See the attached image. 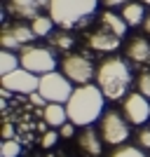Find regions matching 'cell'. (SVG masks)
Here are the masks:
<instances>
[{"mask_svg":"<svg viewBox=\"0 0 150 157\" xmlns=\"http://www.w3.org/2000/svg\"><path fill=\"white\" fill-rule=\"evenodd\" d=\"M103 105H106V96L98 89V85H78L73 89V96L66 103L68 110V120L78 127H91L96 120H101L103 115Z\"/></svg>","mask_w":150,"mask_h":157,"instance_id":"6da1fadb","label":"cell"},{"mask_svg":"<svg viewBox=\"0 0 150 157\" xmlns=\"http://www.w3.org/2000/svg\"><path fill=\"white\" fill-rule=\"evenodd\" d=\"M96 85L108 101H120L131 87V68L122 56H106L96 66Z\"/></svg>","mask_w":150,"mask_h":157,"instance_id":"7a4b0ae2","label":"cell"},{"mask_svg":"<svg viewBox=\"0 0 150 157\" xmlns=\"http://www.w3.org/2000/svg\"><path fill=\"white\" fill-rule=\"evenodd\" d=\"M101 0H49V17L59 28H75L85 26L96 12Z\"/></svg>","mask_w":150,"mask_h":157,"instance_id":"3957f363","label":"cell"},{"mask_svg":"<svg viewBox=\"0 0 150 157\" xmlns=\"http://www.w3.org/2000/svg\"><path fill=\"white\" fill-rule=\"evenodd\" d=\"M38 92L47 98V103H68V98L73 96V82L63 73L52 71V73L40 75Z\"/></svg>","mask_w":150,"mask_h":157,"instance_id":"277c9868","label":"cell"},{"mask_svg":"<svg viewBox=\"0 0 150 157\" xmlns=\"http://www.w3.org/2000/svg\"><path fill=\"white\" fill-rule=\"evenodd\" d=\"M21 68L35 73V75H45V73L56 71V59L49 47H38V45H26L19 52Z\"/></svg>","mask_w":150,"mask_h":157,"instance_id":"5b68a950","label":"cell"},{"mask_svg":"<svg viewBox=\"0 0 150 157\" xmlns=\"http://www.w3.org/2000/svg\"><path fill=\"white\" fill-rule=\"evenodd\" d=\"M98 131H101L103 143L124 145V141L129 138V120L120 115L117 110H106L98 120Z\"/></svg>","mask_w":150,"mask_h":157,"instance_id":"8992f818","label":"cell"},{"mask_svg":"<svg viewBox=\"0 0 150 157\" xmlns=\"http://www.w3.org/2000/svg\"><path fill=\"white\" fill-rule=\"evenodd\" d=\"M61 73L75 85H89L96 78V66L85 54H66L61 59Z\"/></svg>","mask_w":150,"mask_h":157,"instance_id":"52a82bcc","label":"cell"},{"mask_svg":"<svg viewBox=\"0 0 150 157\" xmlns=\"http://www.w3.org/2000/svg\"><path fill=\"white\" fill-rule=\"evenodd\" d=\"M35 40V33H33L31 24H10V26H2L0 31V45L2 49H12V52H21L26 45H31Z\"/></svg>","mask_w":150,"mask_h":157,"instance_id":"ba28073f","label":"cell"},{"mask_svg":"<svg viewBox=\"0 0 150 157\" xmlns=\"http://www.w3.org/2000/svg\"><path fill=\"white\" fill-rule=\"evenodd\" d=\"M122 115L129 124H145L150 120V98L141 92H131L122 98Z\"/></svg>","mask_w":150,"mask_h":157,"instance_id":"9c48e42d","label":"cell"},{"mask_svg":"<svg viewBox=\"0 0 150 157\" xmlns=\"http://www.w3.org/2000/svg\"><path fill=\"white\" fill-rule=\"evenodd\" d=\"M2 87H5V89H10V92L26 94V96H28V94L38 92V87H40V75L26 71V68H17L14 73L2 75Z\"/></svg>","mask_w":150,"mask_h":157,"instance_id":"30bf717a","label":"cell"},{"mask_svg":"<svg viewBox=\"0 0 150 157\" xmlns=\"http://www.w3.org/2000/svg\"><path fill=\"white\" fill-rule=\"evenodd\" d=\"M87 45H89L94 52H106V54H110V52H117V49H120L122 38H120V35H115L113 31H108V28L98 26L96 31H91L89 35H87Z\"/></svg>","mask_w":150,"mask_h":157,"instance_id":"8fae6325","label":"cell"},{"mask_svg":"<svg viewBox=\"0 0 150 157\" xmlns=\"http://www.w3.org/2000/svg\"><path fill=\"white\" fill-rule=\"evenodd\" d=\"M42 7H49V0H7V10L17 19H35L42 14Z\"/></svg>","mask_w":150,"mask_h":157,"instance_id":"7c38bea8","label":"cell"},{"mask_svg":"<svg viewBox=\"0 0 150 157\" xmlns=\"http://www.w3.org/2000/svg\"><path fill=\"white\" fill-rule=\"evenodd\" d=\"M124 54L134 63H150V40L143 35H131L124 45Z\"/></svg>","mask_w":150,"mask_h":157,"instance_id":"4fadbf2b","label":"cell"},{"mask_svg":"<svg viewBox=\"0 0 150 157\" xmlns=\"http://www.w3.org/2000/svg\"><path fill=\"white\" fill-rule=\"evenodd\" d=\"M101 131L91 129V127H85L78 136V145L82 148V152H87L89 157H98L101 150H103V138L98 136Z\"/></svg>","mask_w":150,"mask_h":157,"instance_id":"5bb4252c","label":"cell"},{"mask_svg":"<svg viewBox=\"0 0 150 157\" xmlns=\"http://www.w3.org/2000/svg\"><path fill=\"white\" fill-rule=\"evenodd\" d=\"M47 42H49V49H56V52H71L75 47V35H73L68 28H59V31H52L47 35Z\"/></svg>","mask_w":150,"mask_h":157,"instance_id":"9a60e30c","label":"cell"},{"mask_svg":"<svg viewBox=\"0 0 150 157\" xmlns=\"http://www.w3.org/2000/svg\"><path fill=\"white\" fill-rule=\"evenodd\" d=\"M98 26H103V28H108V31H113L115 35L124 38V35H127L129 24L124 21L122 14H115V12H110V10H106L103 14H98Z\"/></svg>","mask_w":150,"mask_h":157,"instance_id":"2e32d148","label":"cell"},{"mask_svg":"<svg viewBox=\"0 0 150 157\" xmlns=\"http://www.w3.org/2000/svg\"><path fill=\"white\" fill-rule=\"evenodd\" d=\"M42 120L47 127H61L68 122V110L66 103H47L42 108Z\"/></svg>","mask_w":150,"mask_h":157,"instance_id":"e0dca14e","label":"cell"},{"mask_svg":"<svg viewBox=\"0 0 150 157\" xmlns=\"http://www.w3.org/2000/svg\"><path fill=\"white\" fill-rule=\"evenodd\" d=\"M124 17V21L129 24V26H143V19H145V7L143 2H127V5L122 7V12H120Z\"/></svg>","mask_w":150,"mask_h":157,"instance_id":"ac0fdd59","label":"cell"},{"mask_svg":"<svg viewBox=\"0 0 150 157\" xmlns=\"http://www.w3.org/2000/svg\"><path fill=\"white\" fill-rule=\"evenodd\" d=\"M54 19L49 17V14H40V17H35V19H31V28L33 33H35V38H47L49 33L54 31Z\"/></svg>","mask_w":150,"mask_h":157,"instance_id":"d6986e66","label":"cell"},{"mask_svg":"<svg viewBox=\"0 0 150 157\" xmlns=\"http://www.w3.org/2000/svg\"><path fill=\"white\" fill-rule=\"evenodd\" d=\"M17 68H21V59L12 49H2L0 52V73L7 75V73H14Z\"/></svg>","mask_w":150,"mask_h":157,"instance_id":"ffe728a7","label":"cell"},{"mask_svg":"<svg viewBox=\"0 0 150 157\" xmlns=\"http://www.w3.org/2000/svg\"><path fill=\"white\" fill-rule=\"evenodd\" d=\"M110 157H145V152L143 148H136V145H117L110 152Z\"/></svg>","mask_w":150,"mask_h":157,"instance_id":"44dd1931","label":"cell"},{"mask_svg":"<svg viewBox=\"0 0 150 157\" xmlns=\"http://www.w3.org/2000/svg\"><path fill=\"white\" fill-rule=\"evenodd\" d=\"M21 152V145L14 141V138H7V141H2V148H0V155L2 157H19Z\"/></svg>","mask_w":150,"mask_h":157,"instance_id":"7402d4cb","label":"cell"},{"mask_svg":"<svg viewBox=\"0 0 150 157\" xmlns=\"http://www.w3.org/2000/svg\"><path fill=\"white\" fill-rule=\"evenodd\" d=\"M136 89L143 94V96L150 98V71L138 73V78H136Z\"/></svg>","mask_w":150,"mask_h":157,"instance_id":"603a6c76","label":"cell"},{"mask_svg":"<svg viewBox=\"0 0 150 157\" xmlns=\"http://www.w3.org/2000/svg\"><path fill=\"white\" fill-rule=\"evenodd\" d=\"M59 131H54V129H47L45 134H42V138H40V143H42V148L45 150H49V148H54V143L59 141Z\"/></svg>","mask_w":150,"mask_h":157,"instance_id":"cb8c5ba5","label":"cell"},{"mask_svg":"<svg viewBox=\"0 0 150 157\" xmlns=\"http://www.w3.org/2000/svg\"><path fill=\"white\" fill-rule=\"evenodd\" d=\"M136 143H138V148H143V150H150V127H143V129L138 131Z\"/></svg>","mask_w":150,"mask_h":157,"instance_id":"d4e9b609","label":"cell"},{"mask_svg":"<svg viewBox=\"0 0 150 157\" xmlns=\"http://www.w3.org/2000/svg\"><path fill=\"white\" fill-rule=\"evenodd\" d=\"M28 101H31V103L35 105V108H45V105H47V98L42 96L40 92H33V94H28Z\"/></svg>","mask_w":150,"mask_h":157,"instance_id":"484cf974","label":"cell"},{"mask_svg":"<svg viewBox=\"0 0 150 157\" xmlns=\"http://www.w3.org/2000/svg\"><path fill=\"white\" fill-rule=\"evenodd\" d=\"M75 127H78V124H73L71 120H68L66 124H61V131H59L61 138H73V136H75Z\"/></svg>","mask_w":150,"mask_h":157,"instance_id":"4316f807","label":"cell"},{"mask_svg":"<svg viewBox=\"0 0 150 157\" xmlns=\"http://www.w3.org/2000/svg\"><path fill=\"white\" fill-rule=\"evenodd\" d=\"M127 2H131V0H101V5H106L108 10H113V7H124Z\"/></svg>","mask_w":150,"mask_h":157,"instance_id":"83f0119b","label":"cell"},{"mask_svg":"<svg viewBox=\"0 0 150 157\" xmlns=\"http://www.w3.org/2000/svg\"><path fill=\"white\" fill-rule=\"evenodd\" d=\"M7 138H14V127L12 124H2V141Z\"/></svg>","mask_w":150,"mask_h":157,"instance_id":"f1b7e54d","label":"cell"},{"mask_svg":"<svg viewBox=\"0 0 150 157\" xmlns=\"http://www.w3.org/2000/svg\"><path fill=\"white\" fill-rule=\"evenodd\" d=\"M143 31H145V35H150V12L145 14V19H143Z\"/></svg>","mask_w":150,"mask_h":157,"instance_id":"f546056e","label":"cell"},{"mask_svg":"<svg viewBox=\"0 0 150 157\" xmlns=\"http://www.w3.org/2000/svg\"><path fill=\"white\" fill-rule=\"evenodd\" d=\"M141 2H143V5H150V0H141Z\"/></svg>","mask_w":150,"mask_h":157,"instance_id":"4dcf8cb0","label":"cell"},{"mask_svg":"<svg viewBox=\"0 0 150 157\" xmlns=\"http://www.w3.org/2000/svg\"><path fill=\"white\" fill-rule=\"evenodd\" d=\"M47 157H54V155H47Z\"/></svg>","mask_w":150,"mask_h":157,"instance_id":"1f68e13d","label":"cell"}]
</instances>
